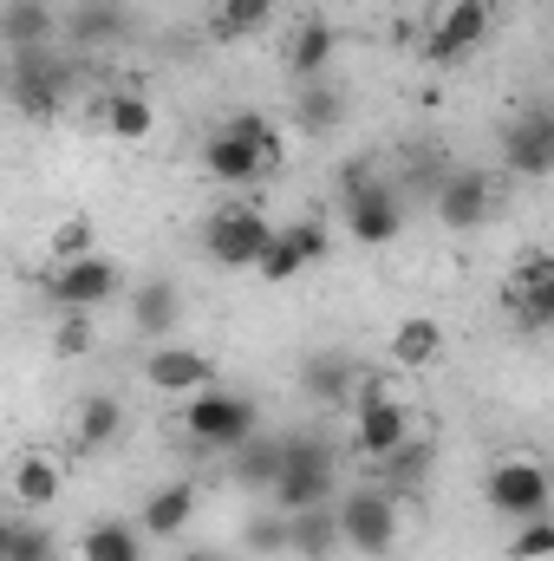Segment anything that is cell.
Wrapping results in <instances>:
<instances>
[{
  "label": "cell",
  "mask_w": 554,
  "mask_h": 561,
  "mask_svg": "<svg viewBox=\"0 0 554 561\" xmlns=\"http://www.w3.org/2000/svg\"><path fill=\"white\" fill-rule=\"evenodd\" d=\"M39 294L53 300V307H85V313H99L105 300H118L125 294V268L99 249V255H79V262H53V275H39Z\"/></svg>",
  "instance_id": "9"
},
{
  "label": "cell",
  "mask_w": 554,
  "mask_h": 561,
  "mask_svg": "<svg viewBox=\"0 0 554 561\" xmlns=\"http://www.w3.org/2000/svg\"><path fill=\"white\" fill-rule=\"evenodd\" d=\"M92 131H105L112 144H150L157 138V105H150V92L138 85H118V92H105V99H92Z\"/></svg>",
  "instance_id": "16"
},
{
  "label": "cell",
  "mask_w": 554,
  "mask_h": 561,
  "mask_svg": "<svg viewBox=\"0 0 554 561\" xmlns=\"http://www.w3.org/2000/svg\"><path fill=\"white\" fill-rule=\"evenodd\" d=\"M268 236H275V222H268L255 203H222V209L203 222V255H209L216 268L242 275V268H255V262H262Z\"/></svg>",
  "instance_id": "5"
},
{
  "label": "cell",
  "mask_w": 554,
  "mask_h": 561,
  "mask_svg": "<svg viewBox=\"0 0 554 561\" xmlns=\"http://www.w3.org/2000/svg\"><path fill=\"white\" fill-rule=\"evenodd\" d=\"M339 496V444H326L320 431L280 437V477L268 490V510L293 516V510H320Z\"/></svg>",
  "instance_id": "1"
},
{
  "label": "cell",
  "mask_w": 554,
  "mask_h": 561,
  "mask_svg": "<svg viewBox=\"0 0 554 561\" xmlns=\"http://www.w3.org/2000/svg\"><path fill=\"white\" fill-rule=\"evenodd\" d=\"M503 170H509V176H549L554 170V125L549 118L509 125V138H503Z\"/></svg>",
  "instance_id": "26"
},
{
  "label": "cell",
  "mask_w": 554,
  "mask_h": 561,
  "mask_svg": "<svg viewBox=\"0 0 554 561\" xmlns=\"http://www.w3.org/2000/svg\"><path fill=\"white\" fill-rule=\"evenodd\" d=\"M176 327H183V287L163 280V275L138 280V287H131V333L157 346V340H170Z\"/></svg>",
  "instance_id": "20"
},
{
  "label": "cell",
  "mask_w": 554,
  "mask_h": 561,
  "mask_svg": "<svg viewBox=\"0 0 554 561\" xmlns=\"http://www.w3.org/2000/svg\"><path fill=\"white\" fill-rule=\"evenodd\" d=\"M554 496V477L542 457H529V450H509V457H496L489 463V477H483V503L496 510V516H509V523H522V516H542Z\"/></svg>",
  "instance_id": "4"
},
{
  "label": "cell",
  "mask_w": 554,
  "mask_h": 561,
  "mask_svg": "<svg viewBox=\"0 0 554 561\" xmlns=\"http://www.w3.org/2000/svg\"><path fill=\"white\" fill-rule=\"evenodd\" d=\"M222 125H229V131H242V138H255V144H280L275 118H262V112H229Z\"/></svg>",
  "instance_id": "38"
},
{
  "label": "cell",
  "mask_w": 554,
  "mask_h": 561,
  "mask_svg": "<svg viewBox=\"0 0 554 561\" xmlns=\"http://www.w3.org/2000/svg\"><path fill=\"white\" fill-rule=\"evenodd\" d=\"M183 561H235V556H222V549H189Z\"/></svg>",
  "instance_id": "39"
},
{
  "label": "cell",
  "mask_w": 554,
  "mask_h": 561,
  "mask_svg": "<svg viewBox=\"0 0 554 561\" xmlns=\"http://www.w3.org/2000/svg\"><path fill=\"white\" fill-rule=\"evenodd\" d=\"M399 229H405V196L392 183L372 176V183H359L346 196V236L359 249H385V242H399Z\"/></svg>",
  "instance_id": "11"
},
{
  "label": "cell",
  "mask_w": 554,
  "mask_h": 561,
  "mask_svg": "<svg viewBox=\"0 0 554 561\" xmlns=\"http://www.w3.org/2000/svg\"><path fill=\"white\" fill-rule=\"evenodd\" d=\"M509 561H549L554 556V516L542 510V516H522V529H516V542L503 549Z\"/></svg>",
  "instance_id": "35"
},
{
  "label": "cell",
  "mask_w": 554,
  "mask_h": 561,
  "mask_svg": "<svg viewBox=\"0 0 554 561\" xmlns=\"http://www.w3.org/2000/svg\"><path fill=\"white\" fill-rule=\"evenodd\" d=\"M320 255H326V222H313V216H307V222H287V229L275 222V236H268L255 275L268 280V287H280V280H300Z\"/></svg>",
  "instance_id": "13"
},
{
  "label": "cell",
  "mask_w": 554,
  "mask_h": 561,
  "mask_svg": "<svg viewBox=\"0 0 554 561\" xmlns=\"http://www.w3.org/2000/svg\"><path fill=\"white\" fill-rule=\"evenodd\" d=\"M0 92H7V66H0Z\"/></svg>",
  "instance_id": "41"
},
{
  "label": "cell",
  "mask_w": 554,
  "mask_h": 561,
  "mask_svg": "<svg viewBox=\"0 0 554 561\" xmlns=\"http://www.w3.org/2000/svg\"><path fill=\"white\" fill-rule=\"evenodd\" d=\"M509 300H516V320H522L529 333L554 327V255L549 249H529V255L516 262V275H509Z\"/></svg>",
  "instance_id": "18"
},
{
  "label": "cell",
  "mask_w": 554,
  "mask_h": 561,
  "mask_svg": "<svg viewBox=\"0 0 554 561\" xmlns=\"http://www.w3.org/2000/svg\"><path fill=\"white\" fill-rule=\"evenodd\" d=\"M7 561H59V542H53L46 529L20 523V529H13V542H7Z\"/></svg>",
  "instance_id": "37"
},
{
  "label": "cell",
  "mask_w": 554,
  "mask_h": 561,
  "mask_svg": "<svg viewBox=\"0 0 554 561\" xmlns=\"http://www.w3.org/2000/svg\"><path fill=\"white\" fill-rule=\"evenodd\" d=\"M339 125H346V85H333V79L293 85V131H300V138H326V131H339Z\"/></svg>",
  "instance_id": "23"
},
{
  "label": "cell",
  "mask_w": 554,
  "mask_h": 561,
  "mask_svg": "<svg viewBox=\"0 0 554 561\" xmlns=\"http://www.w3.org/2000/svg\"><path fill=\"white\" fill-rule=\"evenodd\" d=\"M333 53H339V33H333L326 20H300L293 39H287V72H293V85L326 79V72H333Z\"/></svg>",
  "instance_id": "27"
},
{
  "label": "cell",
  "mask_w": 554,
  "mask_h": 561,
  "mask_svg": "<svg viewBox=\"0 0 554 561\" xmlns=\"http://www.w3.org/2000/svg\"><path fill=\"white\" fill-rule=\"evenodd\" d=\"M59 39V7L53 0H0V46L33 53Z\"/></svg>",
  "instance_id": "21"
},
{
  "label": "cell",
  "mask_w": 554,
  "mask_h": 561,
  "mask_svg": "<svg viewBox=\"0 0 554 561\" xmlns=\"http://www.w3.org/2000/svg\"><path fill=\"white\" fill-rule=\"evenodd\" d=\"M92 353H99V313L59 307V320H53V359H92Z\"/></svg>",
  "instance_id": "33"
},
{
  "label": "cell",
  "mask_w": 554,
  "mask_h": 561,
  "mask_svg": "<svg viewBox=\"0 0 554 561\" xmlns=\"http://www.w3.org/2000/svg\"><path fill=\"white\" fill-rule=\"evenodd\" d=\"M287 556L293 561H333L339 556L333 503H320V510H293V516H287Z\"/></svg>",
  "instance_id": "31"
},
{
  "label": "cell",
  "mask_w": 554,
  "mask_h": 561,
  "mask_svg": "<svg viewBox=\"0 0 554 561\" xmlns=\"http://www.w3.org/2000/svg\"><path fill=\"white\" fill-rule=\"evenodd\" d=\"M443 353H450V333H443L437 313H405V320L392 327V340H385L392 373H430Z\"/></svg>",
  "instance_id": "19"
},
{
  "label": "cell",
  "mask_w": 554,
  "mask_h": 561,
  "mask_svg": "<svg viewBox=\"0 0 554 561\" xmlns=\"http://www.w3.org/2000/svg\"><path fill=\"white\" fill-rule=\"evenodd\" d=\"M255 431H262V412H255V399H242V392L203 386V392L183 399V437H196L203 450H235V444L255 437Z\"/></svg>",
  "instance_id": "3"
},
{
  "label": "cell",
  "mask_w": 554,
  "mask_h": 561,
  "mask_svg": "<svg viewBox=\"0 0 554 561\" xmlns=\"http://www.w3.org/2000/svg\"><path fill=\"white\" fill-rule=\"evenodd\" d=\"M496 216V176L489 170H450L437 190V222L443 229H483Z\"/></svg>",
  "instance_id": "15"
},
{
  "label": "cell",
  "mask_w": 554,
  "mask_h": 561,
  "mask_svg": "<svg viewBox=\"0 0 554 561\" xmlns=\"http://www.w3.org/2000/svg\"><path fill=\"white\" fill-rule=\"evenodd\" d=\"M7 496L20 503V510H53L59 496H66V457L59 450H20L13 457V470H7Z\"/></svg>",
  "instance_id": "17"
},
{
  "label": "cell",
  "mask_w": 554,
  "mask_h": 561,
  "mask_svg": "<svg viewBox=\"0 0 554 561\" xmlns=\"http://www.w3.org/2000/svg\"><path fill=\"white\" fill-rule=\"evenodd\" d=\"M275 477H280V437H242L235 450H229V483L242 490V496H262L268 503V490H275Z\"/></svg>",
  "instance_id": "24"
},
{
  "label": "cell",
  "mask_w": 554,
  "mask_h": 561,
  "mask_svg": "<svg viewBox=\"0 0 554 561\" xmlns=\"http://www.w3.org/2000/svg\"><path fill=\"white\" fill-rule=\"evenodd\" d=\"M242 549H249V556H287V516H280V510H262V516L249 523Z\"/></svg>",
  "instance_id": "36"
},
{
  "label": "cell",
  "mask_w": 554,
  "mask_h": 561,
  "mask_svg": "<svg viewBox=\"0 0 554 561\" xmlns=\"http://www.w3.org/2000/svg\"><path fill=\"white\" fill-rule=\"evenodd\" d=\"M79 255H99V222L92 216H59L53 222V262H79Z\"/></svg>",
  "instance_id": "34"
},
{
  "label": "cell",
  "mask_w": 554,
  "mask_h": 561,
  "mask_svg": "<svg viewBox=\"0 0 554 561\" xmlns=\"http://www.w3.org/2000/svg\"><path fill=\"white\" fill-rule=\"evenodd\" d=\"M280 0H216V13H209V39H255L268 20H275Z\"/></svg>",
  "instance_id": "32"
},
{
  "label": "cell",
  "mask_w": 554,
  "mask_h": 561,
  "mask_svg": "<svg viewBox=\"0 0 554 561\" xmlns=\"http://www.w3.org/2000/svg\"><path fill=\"white\" fill-rule=\"evenodd\" d=\"M353 373H359V359H353L346 346H326V353H313V359L300 366V392H307L313 405L346 412V386H353Z\"/></svg>",
  "instance_id": "25"
},
{
  "label": "cell",
  "mask_w": 554,
  "mask_h": 561,
  "mask_svg": "<svg viewBox=\"0 0 554 561\" xmlns=\"http://www.w3.org/2000/svg\"><path fill=\"white\" fill-rule=\"evenodd\" d=\"M13 529H20V523H0V561H7V542H13Z\"/></svg>",
  "instance_id": "40"
},
{
  "label": "cell",
  "mask_w": 554,
  "mask_h": 561,
  "mask_svg": "<svg viewBox=\"0 0 554 561\" xmlns=\"http://www.w3.org/2000/svg\"><path fill=\"white\" fill-rule=\"evenodd\" d=\"M346 424H353V457L359 463H379V457H392L405 437H417V412L405 405V392L399 399H379V405H366V412H346Z\"/></svg>",
  "instance_id": "12"
},
{
  "label": "cell",
  "mask_w": 554,
  "mask_h": 561,
  "mask_svg": "<svg viewBox=\"0 0 554 561\" xmlns=\"http://www.w3.org/2000/svg\"><path fill=\"white\" fill-rule=\"evenodd\" d=\"M430 463H437V450H430V437L417 431V437H405L392 457H379V463H372V470H379L372 483H379L385 496H399V503H405V496H417V490L430 483Z\"/></svg>",
  "instance_id": "22"
},
{
  "label": "cell",
  "mask_w": 554,
  "mask_h": 561,
  "mask_svg": "<svg viewBox=\"0 0 554 561\" xmlns=\"http://www.w3.org/2000/svg\"><path fill=\"white\" fill-rule=\"evenodd\" d=\"M280 157H287V144H255V138H242V131H229V125H216L203 138V176L222 183V190H249V183L275 176Z\"/></svg>",
  "instance_id": "7"
},
{
  "label": "cell",
  "mask_w": 554,
  "mask_h": 561,
  "mask_svg": "<svg viewBox=\"0 0 554 561\" xmlns=\"http://www.w3.org/2000/svg\"><path fill=\"white\" fill-rule=\"evenodd\" d=\"M143 386L157 399H189V392L216 386V359L203 346H189V340H157L143 353Z\"/></svg>",
  "instance_id": "10"
},
{
  "label": "cell",
  "mask_w": 554,
  "mask_h": 561,
  "mask_svg": "<svg viewBox=\"0 0 554 561\" xmlns=\"http://www.w3.org/2000/svg\"><path fill=\"white\" fill-rule=\"evenodd\" d=\"M333 529H339V549L385 561L405 542V503L385 496L379 483H353L346 496H333Z\"/></svg>",
  "instance_id": "2"
},
{
  "label": "cell",
  "mask_w": 554,
  "mask_h": 561,
  "mask_svg": "<svg viewBox=\"0 0 554 561\" xmlns=\"http://www.w3.org/2000/svg\"><path fill=\"white\" fill-rule=\"evenodd\" d=\"M66 92H72V66H66V59H53V46L13 53V66H7V99H13V105L33 118V125L59 118Z\"/></svg>",
  "instance_id": "6"
},
{
  "label": "cell",
  "mask_w": 554,
  "mask_h": 561,
  "mask_svg": "<svg viewBox=\"0 0 554 561\" xmlns=\"http://www.w3.org/2000/svg\"><path fill=\"white\" fill-rule=\"evenodd\" d=\"M143 549L150 542L138 536L131 516H99L79 529V561H143Z\"/></svg>",
  "instance_id": "29"
},
{
  "label": "cell",
  "mask_w": 554,
  "mask_h": 561,
  "mask_svg": "<svg viewBox=\"0 0 554 561\" xmlns=\"http://www.w3.org/2000/svg\"><path fill=\"white\" fill-rule=\"evenodd\" d=\"M489 33H496V0H443L430 33H424V59L430 66H463Z\"/></svg>",
  "instance_id": "8"
},
{
  "label": "cell",
  "mask_w": 554,
  "mask_h": 561,
  "mask_svg": "<svg viewBox=\"0 0 554 561\" xmlns=\"http://www.w3.org/2000/svg\"><path fill=\"white\" fill-rule=\"evenodd\" d=\"M196 510H203V490H196L189 477H176V483H157V490L143 496V510L131 523H138L143 542H176V536L196 523Z\"/></svg>",
  "instance_id": "14"
},
{
  "label": "cell",
  "mask_w": 554,
  "mask_h": 561,
  "mask_svg": "<svg viewBox=\"0 0 554 561\" xmlns=\"http://www.w3.org/2000/svg\"><path fill=\"white\" fill-rule=\"evenodd\" d=\"M59 33H66L79 53L112 46V39H125V7H118V0H79L72 13H59Z\"/></svg>",
  "instance_id": "28"
},
{
  "label": "cell",
  "mask_w": 554,
  "mask_h": 561,
  "mask_svg": "<svg viewBox=\"0 0 554 561\" xmlns=\"http://www.w3.org/2000/svg\"><path fill=\"white\" fill-rule=\"evenodd\" d=\"M125 431V405L112 392H85L79 412H72V450H112Z\"/></svg>",
  "instance_id": "30"
}]
</instances>
